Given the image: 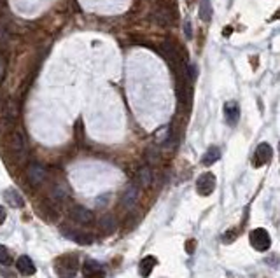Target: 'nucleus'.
<instances>
[{"mask_svg": "<svg viewBox=\"0 0 280 278\" xmlns=\"http://www.w3.org/2000/svg\"><path fill=\"white\" fill-rule=\"evenodd\" d=\"M11 147H13V152L16 156L23 157L27 154V140H25L23 133L21 131H16L13 133V140H11Z\"/></svg>", "mask_w": 280, "mask_h": 278, "instance_id": "1a4fd4ad", "label": "nucleus"}, {"mask_svg": "<svg viewBox=\"0 0 280 278\" xmlns=\"http://www.w3.org/2000/svg\"><path fill=\"white\" fill-rule=\"evenodd\" d=\"M249 240H251V245L256 250H259V252H266V250L270 249V245H271L270 235H268V231L266 229H263V228H257V229H254V231H251Z\"/></svg>", "mask_w": 280, "mask_h": 278, "instance_id": "f257e3e1", "label": "nucleus"}, {"mask_svg": "<svg viewBox=\"0 0 280 278\" xmlns=\"http://www.w3.org/2000/svg\"><path fill=\"white\" fill-rule=\"evenodd\" d=\"M158 264V261H156V257H152V255H147V257H144L140 261V275L142 276H149L152 271V268Z\"/></svg>", "mask_w": 280, "mask_h": 278, "instance_id": "4468645a", "label": "nucleus"}, {"mask_svg": "<svg viewBox=\"0 0 280 278\" xmlns=\"http://www.w3.org/2000/svg\"><path fill=\"white\" fill-rule=\"evenodd\" d=\"M7 213H6V208L4 206H0V224H4V220H6Z\"/></svg>", "mask_w": 280, "mask_h": 278, "instance_id": "b1692460", "label": "nucleus"}, {"mask_svg": "<svg viewBox=\"0 0 280 278\" xmlns=\"http://www.w3.org/2000/svg\"><path fill=\"white\" fill-rule=\"evenodd\" d=\"M100 229H102V233H105V235L114 233L116 231V217L110 215V213L103 215L102 219H100Z\"/></svg>", "mask_w": 280, "mask_h": 278, "instance_id": "2eb2a0df", "label": "nucleus"}, {"mask_svg": "<svg viewBox=\"0 0 280 278\" xmlns=\"http://www.w3.org/2000/svg\"><path fill=\"white\" fill-rule=\"evenodd\" d=\"M84 275L88 276V278H103L102 266H100L96 261H91V259H88V261L84 262Z\"/></svg>", "mask_w": 280, "mask_h": 278, "instance_id": "f8f14e48", "label": "nucleus"}, {"mask_svg": "<svg viewBox=\"0 0 280 278\" xmlns=\"http://www.w3.org/2000/svg\"><path fill=\"white\" fill-rule=\"evenodd\" d=\"M4 198H6V201L9 203L11 206H14V208H21V206L25 205L23 198H21V194L18 193L16 189H7L6 193H4Z\"/></svg>", "mask_w": 280, "mask_h": 278, "instance_id": "ddd939ff", "label": "nucleus"}, {"mask_svg": "<svg viewBox=\"0 0 280 278\" xmlns=\"http://www.w3.org/2000/svg\"><path fill=\"white\" fill-rule=\"evenodd\" d=\"M170 138V126H163L159 128L158 131H156V142L158 144H166V140Z\"/></svg>", "mask_w": 280, "mask_h": 278, "instance_id": "aec40b11", "label": "nucleus"}, {"mask_svg": "<svg viewBox=\"0 0 280 278\" xmlns=\"http://www.w3.org/2000/svg\"><path fill=\"white\" fill-rule=\"evenodd\" d=\"M70 217H72L77 224H91L93 219H95L91 210L84 208V206H81V205H76L70 208Z\"/></svg>", "mask_w": 280, "mask_h": 278, "instance_id": "423d86ee", "label": "nucleus"}, {"mask_svg": "<svg viewBox=\"0 0 280 278\" xmlns=\"http://www.w3.org/2000/svg\"><path fill=\"white\" fill-rule=\"evenodd\" d=\"M49 198H51V200H53L54 203L65 201L67 198H69V189H67L65 184H62V182L54 184V186L51 187V191H49Z\"/></svg>", "mask_w": 280, "mask_h": 278, "instance_id": "9b49d317", "label": "nucleus"}, {"mask_svg": "<svg viewBox=\"0 0 280 278\" xmlns=\"http://www.w3.org/2000/svg\"><path fill=\"white\" fill-rule=\"evenodd\" d=\"M278 152H280V144H278Z\"/></svg>", "mask_w": 280, "mask_h": 278, "instance_id": "393cba45", "label": "nucleus"}, {"mask_svg": "<svg viewBox=\"0 0 280 278\" xmlns=\"http://www.w3.org/2000/svg\"><path fill=\"white\" fill-rule=\"evenodd\" d=\"M137 180H139L140 186L147 187L151 186L152 182V174H151V168L149 166H142L139 172H137Z\"/></svg>", "mask_w": 280, "mask_h": 278, "instance_id": "a211bd4d", "label": "nucleus"}, {"mask_svg": "<svg viewBox=\"0 0 280 278\" xmlns=\"http://www.w3.org/2000/svg\"><path fill=\"white\" fill-rule=\"evenodd\" d=\"M47 179V168L40 163H32L28 166V180L32 186H40Z\"/></svg>", "mask_w": 280, "mask_h": 278, "instance_id": "39448f33", "label": "nucleus"}, {"mask_svg": "<svg viewBox=\"0 0 280 278\" xmlns=\"http://www.w3.org/2000/svg\"><path fill=\"white\" fill-rule=\"evenodd\" d=\"M0 264L4 266L13 264V257H11V254L7 252V249L4 245H0Z\"/></svg>", "mask_w": 280, "mask_h": 278, "instance_id": "412c9836", "label": "nucleus"}, {"mask_svg": "<svg viewBox=\"0 0 280 278\" xmlns=\"http://www.w3.org/2000/svg\"><path fill=\"white\" fill-rule=\"evenodd\" d=\"M184 32H186V37H188V39H191V35H193V32H191V25L186 23V25H184Z\"/></svg>", "mask_w": 280, "mask_h": 278, "instance_id": "5701e85b", "label": "nucleus"}, {"mask_svg": "<svg viewBox=\"0 0 280 278\" xmlns=\"http://www.w3.org/2000/svg\"><path fill=\"white\" fill-rule=\"evenodd\" d=\"M137 200H139V187H137L135 184H132V186L126 187L125 194H123V198H121V205L125 206L126 210H130V208H133Z\"/></svg>", "mask_w": 280, "mask_h": 278, "instance_id": "6e6552de", "label": "nucleus"}, {"mask_svg": "<svg viewBox=\"0 0 280 278\" xmlns=\"http://www.w3.org/2000/svg\"><path fill=\"white\" fill-rule=\"evenodd\" d=\"M215 189V177L214 174H203L196 180V191L200 196H210Z\"/></svg>", "mask_w": 280, "mask_h": 278, "instance_id": "20e7f679", "label": "nucleus"}, {"mask_svg": "<svg viewBox=\"0 0 280 278\" xmlns=\"http://www.w3.org/2000/svg\"><path fill=\"white\" fill-rule=\"evenodd\" d=\"M198 14H200V20L205 21V23H208V21L212 20L210 0H201V2H200V11H198Z\"/></svg>", "mask_w": 280, "mask_h": 278, "instance_id": "6ab92c4d", "label": "nucleus"}, {"mask_svg": "<svg viewBox=\"0 0 280 278\" xmlns=\"http://www.w3.org/2000/svg\"><path fill=\"white\" fill-rule=\"evenodd\" d=\"M56 269H58L60 278H74L77 271V259L65 255V257H62L56 262Z\"/></svg>", "mask_w": 280, "mask_h": 278, "instance_id": "f03ea898", "label": "nucleus"}, {"mask_svg": "<svg viewBox=\"0 0 280 278\" xmlns=\"http://www.w3.org/2000/svg\"><path fill=\"white\" fill-rule=\"evenodd\" d=\"M271 145L266 144V142H263V144H259L256 147V152H254V157H252V166L254 168H261L264 166L266 163H270L271 159Z\"/></svg>", "mask_w": 280, "mask_h": 278, "instance_id": "7ed1b4c3", "label": "nucleus"}, {"mask_svg": "<svg viewBox=\"0 0 280 278\" xmlns=\"http://www.w3.org/2000/svg\"><path fill=\"white\" fill-rule=\"evenodd\" d=\"M4 76H6V60L0 56V84L4 81Z\"/></svg>", "mask_w": 280, "mask_h": 278, "instance_id": "4be33fe9", "label": "nucleus"}, {"mask_svg": "<svg viewBox=\"0 0 280 278\" xmlns=\"http://www.w3.org/2000/svg\"><path fill=\"white\" fill-rule=\"evenodd\" d=\"M16 268H18V271L25 276H30L35 273V264H33V261L28 257V255H21V257H18Z\"/></svg>", "mask_w": 280, "mask_h": 278, "instance_id": "9d476101", "label": "nucleus"}, {"mask_svg": "<svg viewBox=\"0 0 280 278\" xmlns=\"http://www.w3.org/2000/svg\"><path fill=\"white\" fill-rule=\"evenodd\" d=\"M152 18H154L159 25H168L172 21V14H170V11H168L166 7H156Z\"/></svg>", "mask_w": 280, "mask_h": 278, "instance_id": "dca6fc26", "label": "nucleus"}, {"mask_svg": "<svg viewBox=\"0 0 280 278\" xmlns=\"http://www.w3.org/2000/svg\"><path fill=\"white\" fill-rule=\"evenodd\" d=\"M224 119L230 126H235L240 119V107L237 101H226L224 103Z\"/></svg>", "mask_w": 280, "mask_h": 278, "instance_id": "0eeeda50", "label": "nucleus"}, {"mask_svg": "<svg viewBox=\"0 0 280 278\" xmlns=\"http://www.w3.org/2000/svg\"><path fill=\"white\" fill-rule=\"evenodd\" d=\"M219 157H221V151H219V147H210L207 152L203 154L201 163H203L205 166H210V164H214L215 161H219Z\"/></svg>", "mask_w": 280, "mask_h": 278, "instance_id": "f3484780", "label": "nucleus"}]
</instances>
